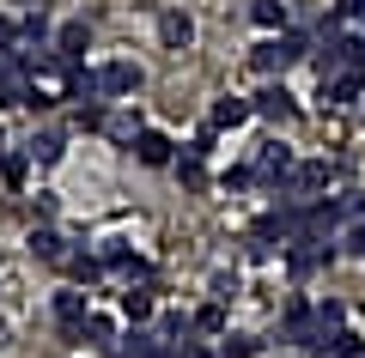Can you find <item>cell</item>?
Listing matches in <instances>:
<instances>
[{
	"instance_id": "6da1fadb",
	"label": "cell",
	"mask_w": 365,
	"mask_h": 358,
	"mask_svg": "<svg viewBox=\"0 0 365 358\" xmlns=\"http://www.w3.org/2000/svg\"><path fill=\"white\" fill-rule=\"evenodd\" d=\"M311 49H317V43L304 37V31H280V37H268V43L250 49V67H256V73H287V67L304 61Z\"/></svg>"
},
{
	"instance_id": "7a4b0ae2",
	"label": "cell",
	"mask_w": 365,
	"mask_h": 358,
	"mask_svg": "<svg viewBox=\"0 0 365 358\" xmlns=\"http://www.w3.org/2000/svg\"><path fill=\"white\" fill-rule=\"evenodd\" d=\"M329 261H335V243H329V237H299V243H287V273L292 280H311Z\"/></svg>"
},
{
	"instance_id": "3957f363",
	"label": "cell",
	"mask_w": 365,
	"mask_h": 358,
	"mask_svg": "<svg viewBox=\"0 0 365 358\" xmlns=\"http://www.w3.org/2000/svg\"><path fill=\"white\" fill-rule=\"evenodd\" d=\"M250 103H256V115H268V122H292V115H299V103H292L287 85H262Z\"/></svg>"
},
{
	"instance_id": "277c9868",
	"label": "cell",
	"mask_w": 365,
	"mask_h": 358,
	"mask_svg": "<svg viewBox=\"0 0 365 358\" xmlns=\"http://www.w3.org/2000/svg\"><path fill=\"white\" fill-rule=\"evenodd\" d=\"M98 79H104V98H134V91H140V67H134V61L98 67Z\"/></svg>"
},
{
	"instance_id": "5b68a950",
	"label": "cell",
	"mask_w": 365,
	"mask_h": 358,
	"mask_svg": "<svg viewBox=\"0 0 365 358\" xmlns=\"http://www.w3.org/2000/svg\"><path fill=\"white\" fill-rule=\"evenodd\" d=\"M134 158H140V164H177V152H170V134L140 128V140H134Z\"/></svg>"
},
{
	"instance_id": "8992f818",
	"label": "cell",
	"mask_w": 365,
	"mask_h": 358,
	"mask_svg": "<svg viewBox=\"0 0 365 358\" xmlns=\"http://www.w3.org/2000/svg\"><path fill=\"white\" fill-rule=\"evenodd\" d=\"M158 37H165V49H189V43H195L189 13H158Z\"/></svg>"
},
{
	"instance_id": "52a82bcc",
	"label": "cell",
	"mask_w": 365,
	"mask_h": 358,
	"mask_svg": "<svg viewBox=\"0 0 365 358\" xmlns=\"http://www.w3.org/2000/svg\"><path fill=\"white\" fill-rule=\"evenodd\" d=\"M55 316H61V328H67V334H73V340H79V322L91 316L86 292H61V298H55Z\"/></svg>"
},
{
	"instance_id": "ba28073f",
	"label": "cell",
	"mask_w": 365,
	"mask_h": 358,
	"mask_svg": "<svg viewBox=\"0 0 365 358\" xmlns=\"http://www.w3.org/2000/svg\"><path fill=\"white\" fill-rule=\"evenodd\" d=\"M329 206V219H335V225H353V219H365V194L359 189H341L335 201H323Z\"/></svg>"
},
{
	"instance_id": "9c48e42d",
	"label": "cell",
	"mask_w": 365,
	"mask_h": 358,
	"mask_svg": "<svg viewBox=\"0 0 365 358\" xmlns=\"http://www.w3.org/2000/svg\"><path fill=\"white\" fill-rule=\"evenodd\" d=\"M365 91V67H347V73H335V85H323V98L329 103H353Z\"/></svg>"
},
{
	"instance_id": "30bf717a",
	"label": "cell",
	"mask_w": 365,
	"mask_h": 358,
	"mask_svg": "<svg viewBox=\"0 0 365 358\" xmlns=\"http://www.w3.org/2000/svg\"><path fill=\"white\" fill-rule=\"evenodd\" d=\"M250 115H256L250 98H220L213 103V128H237V122H250Z\"/></svg>"
},
{
	"instance_id": "8fae6325",
	"label": "cell",
	"mask_w": 365,
	"mask_h": 358,
	"mask_svg": "<svg viewBox=\"0 0 365 358\" xmlns=\"http://www.w3.org/2000/svg\"><path fill=\"white\" fill-rule=\"evenodd\" d=\"M250 19L262 31H287V0H250Z\"/></svg>"
},
{
	"instance_id": "7c38bea8",
	"label": "cell",
	"mask_w": 365,
	"mask_h": 358,
	"mask_svg": "<svg viewBox=\"0 0 365 358\" xmlns=\"http://www.w3.org/2000/svg\"><path fill=\"white\" fill-rule=\"evenodd\" d=\"M86 25H61V37H55V55H61V61H79V55H86Z\"/></svg>"
},
{
	"instance_id": "4fadbf2b",
	"label": "cell",
	"mask_w": 365,
	"mask_h": 358,
	"mask_svg": "<svg viewBox=\"0 0 365 358\" xmlns=\"http://www.w3.org/2000/svg\"><path fill=\"white\" fill-rule=\"evenodd\" d=\"M323 346H329V358H365V340H359L353 328H335Z\"/></svg>"
},
{
	"instance_id": "5bb4252c",
	"label": "cell",
	"mask_w": 365,
	"mask_h": 358,
	"mask_svg": "<svg viewBox=\"0 0 365 358\" xmlns=\"http://www.w3.org/2000/svg\"><path fill=\"white\" fill-rule=\"evenodd\" d=\"M262 177H287V170H292V152H287V146H280V140H274V146H262Z\"/></svg>"
},
{
	"instance_id": "9a60e30c",
	"label": "cell",
	"mask_w": 365,
	"mask_h": 358,
	"mask_svg": "<svg viewBox=\"0 0 365 358\" xmlns=\"http://www.w3.org/2000/svg\"><path fill=\"white\" fill-rule=\"evenodd\" d=\"M31 249H37L43 261H67V249H61V231H49V225H43V231H31Z\"/></svg>"
},
{
	"instance_id": "2e32d148",
	"label": "cell",
	"mask_w": 365,
	"mask_h": 358,
	"mask_svg": "<svg viewBox=\"0 0 365 358\" xmlns=\"http://www.w3.org/2000/svg\"><path fill=\"white\" fill-rule=\"evenodd\" d=\"M79 340L110 346V340H116V322H110V316H86V322H79Z\"/></svg>"
},
{
	"instance_id": "e0dca14e",
	"label": "cell",
	"mask_w": 365,
	"mask_h": 358,
	"mask_svg": "<svg viewBox=\"0 0 365 358\" xmlns=\"http://www.w3.org/2000/svg\"><path fill=\"white\" fill-rule=\"evenodd\" d=\"M177 177H182V189H207V170H201L195 152H182V158H177Z\"/></svg>"
},
{
	"instance_id": "ac0fdd59",
	"label": "cell",
	"mask_w": 365,
	"mask_h": 358,
	"mask_svg": "<svg viewBox=\"0 0 365 358\" xmlns=\"http://www.w3.org/2000/svg\"><path fill=\"white\" fill-rule=\"evenodd\" d=\"M122 316H128V322H146V316H153V292H122Z\"/></svg>"
},
{
	"instance_id": "d6986e66",
	"label": "cell",
	"mask_w": 365,
	"mask_h": 358,
	"mask_svg": "<svg viewBox=\"0 0 365 358\" xmlns=\"http://www.w3.org/2000/svg\"><path fill=\"white\" fill-rule=\"evenodd\" d=\"M31 158H37V164H55V158H61V134H37V140H31Z\"/></svg>"
},
{
	"instance_id": "ffe728a7",
	"label": "cell",
	"mask_w": 365,
	"mask_h": 358,
	"mask_svg": "<svg viewBox=\"0 0 365 358\" xmlns=\"http://www.w3.org/2000/svg\"><path fill=\"white\" fill-rule=\"evenodd\" d=\"M317 322H323V334H335L341 322H347V304H335V298H323V304H317Z\"/></svg>"
},
{
	"instance_id": "44dd1931",
	"label": "cell",
	"mask_w": 365,
	"mask_h": 358,
	"mask_svg": "<svg viewBox=\"0 0 365 358\" xmlns=\"http://www.w3.org/2000/svg\"><path fill=\"white\" fill-rule=\"evenodd\" d=\"M195 328H201V334H225V310H220V304H201V310H195Z\"/></svg>"
},
{
	"instance_id": "7402d4cb",
	"label": "cell",
	"mask_w": 365,
	"mask_h": 358,
	"mask_svg": "<svg viewBox=\"0 0 365 358\" xmlns=\"http://www.w3.org/2000/svg\"><path fill=\"white\" fill-rule=\"evenodd\" d=\"M256 352H262V340H250V334H232L220 346V358H256Z\"/></svg>"
},
{
	"instance_id": "603a6c76",
	"label": "cell",
	"mask_w": 365,
	"mask_h": 358,
	"mask_svg": "<svg viewBox=\"0 0 365 358\" xmlns=\"http://www.w3.org/2000/svg\"><path fill=\"white\" fill-rule=\"evenodd\" d=\"M104 128L116 134V140H140V122H134V115H110Z\"/></svg>"
},
{
	"instance_id": "cb8c5ba5",
	"label": "cell",
	"mask_w": 365,
	"mask_h": 358,
	"mask_svg": "<svg viewBox=\"0 0 365 358\" xmlns=\"http://www.w3.org/2000/svg\"><path fill=\"white\" fill-rule=\"evenodd\" d=\"M353 19H365V0H335V25H353Z\"/></svg>"
},
{
	"instance_id": "d4e9b609",
	"label": "cell",
	"mask_w": 365,
	"mask_h": 358,
	"mask_svg": "<svg viewBox=\"0 0 365 358\" xmlns=\"http://www.w3.org/2000/svg\"><path fill=\"white\" fill-rule=\"evenodd\" d=\"M25 170H31V152H13V158H6V182H13V189L25 182Z\"/></svg>"
},
{
	"instance_id": "484cf974",
	"label": "cell",
	"mask_w": 365,
	"mask_h": 358,
	"mask_svg": "<svg viewBox=\"0 0 365 358\" xmlns=\"http://www.w3.org/2000/svg\"><path fill=\"white\" fill-rule=\"evenodd\" d=\"M250 182H256V170H250V164H237V170H225V189H250Z\"/></svg>"
},
{
	"instance_id": "4316f807",
	"label": "cell",
	"mask_w": 365,
	"mask_h": 358,
	"mask_svg": "<svg viewBox=\"0 0 365 358\" xmlns=\"http://www.w3.org/2000/svg\"><path fill=\"white\" fill-rule=\"evenodd\" d=\"M67 268H73V280H91V273H98V261H91V256H67Z\"/></svg>"
},
{
	"instance_id": "83f0119b",
	"label": "cell",
	"mask_w": 365,
	"mask_h": 358,
	"mask_svg": "<svg viewBox=\"0 0 365 358\" xmlns=\"http://www.w3.org/2000/svg\"><path fill=\"white\" fill-rule=\"evenodd\" d=\"M237 292V280H232V273H213V298H220V304H225V298H232Z\"/></svg>"
},
{
	"instance_id": "f1b7e54d",
	"label": "cell",
	"mask_w": 365,
	"mask_h": 358,
	"mask_svg": "<svg viewBox=\"0 0 365 358\" xmlns=\"http://www.w3.org/2000/svg\"><path fill=\"white\" fill-rule=\"evenodd\" d=\"M25 31H31V43H43V37H49V19H43V13H31V19H25Z\"/></svg>"
},
{
	"instance_id": "f546056e",
	"label": "cell",
	"mask_w": 365,
	"mask_h": 358,
	"mask_svg": "<svg viewBox=\"0 0 365 358\" xmlns=\"http://www.w3.org/2000/svg\"><path fill=\"white\" fill-rule=\"evenodd\" d=\"M347 256H365V225H353V231H347Z\"/></svg>"
},
{
	"instance_id": "4dcf8cb0",
	"label": "cell",
	"mask_w": 365,
	"mask_h": 358,
	"mask_svg": "<svg viewBox=\"0 0 365 358\" xmlns=\"http://www.w3.org/2000/svg\"><path fill=\"white\" fill-rule=\"evenodd\" d=\"M13 43H19V31L6 25V19H0V49H13Z\"/></svg>"
},
{
	"instance_id": "1f68e13d",
	"label": "cell",
	"mask_w": 365,
	"mask_h": 358,
	"mask_svg": "<svg viewBox=\"0 0 365 358\" xmlns=\"http://www.w3.org/2000/svg\"><path fill=\"white\" fill-rule=\"evenodd\" d=\"M182 358H213V352H201V346H182Z\"/></svg>"
},
{
	"instance_id": "d6a6232c",
	"label": "cell",
	"mask_w": 365,
	"mask_h": 358,
	"mask_svg": "<svg viewBox=\"0 0 365 358\" xmlns=\"http://www.w3.org/2000/svg\"><path fill=\"white\" fill-rule=\"evenodd\" d=\"M0 164H6V140H0Z\"/></svg>"
},
{
	"instance_id": "836d02e7",
	"label": "cell",
	"mask_w": 365,
	"mask_h": 358,
	"mask_svg": "<svg viewBox=\"0 0 365 358\" xmlns=\"http://www.w3.org/2000/svg\"><path fill=\"white\" fill-rule=\"evenodd\" d=\"M19 6H25V0H19Z\"/></svg>"
}]
</instances>
